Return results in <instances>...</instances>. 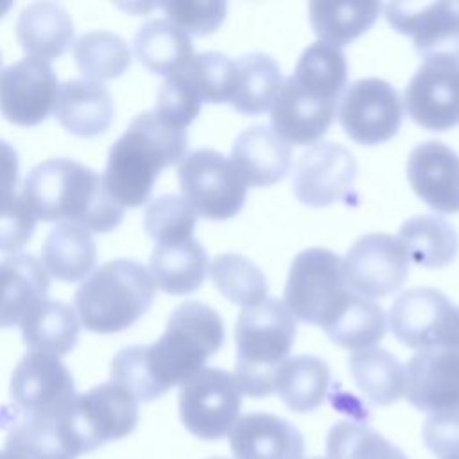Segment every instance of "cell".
<instances>
[{"instance_id": "bcb514c9", "label": "cell", "mask_w": 459, "mask_h": 459, "mask_svg": "<svg viewBox=\"0 0 459 459\" xmlns=\"http://www.w3.org/2000/svg\"><path fill=\"white\" fill-rule=\"evenodd\" d=\"M427 448L441 459H459V411L429 416L421 429Z\"/></svg>"}, {"instance_id": "52a82bcc", "label": "cell", "mask_w": 459, "mask_h": 459, "mask_svg": "<svg viewBox=\"0 0 459 459\" xmlns=\"http://www.w3.org/2000/svg\"><path fill=\"white\" fill-rule=\"evenodd\" d=\"M389 323L407 348L459 353V307L432 287L402 292L391 305Z\"/></svg>"}, {"instance_id": "6da1fadb", "label": "cell", "mask_w": 459, "mask_h": 459, "mask_svg": "<svg viewBox=\"0 0 459 459\" xmlns=\"http://www.w3.org/2000/svg\"><path fill=\"white\" fill-rule=\"evenodd\" d=\"M20 194L45 222H70L88 233H108L124 219V208L104 188L102 178L72 158H50L25 178Z\"/></svg>"}, {"instance_id": "e0dca14e", "label": "cell", "mask_w": 459, "mask_h": 459, "mask_svg": "<svg viewBox=\"0 0 459 459\" xmlns=\"http://www.w3.org/2000/svg\"><path fill=\"white\" fill-rule=\"evenodd\" d=\"M389 25L412 39L414 48L427 57H452L459 61V4H403L384 7Z\"/></svg>"}, {"instance_id": "2e32d148", "label": "cell", "mask_w": 459, "mask_h": 459, "mask_svg": "<svg viewBox=\"0 0 459 459\" xmlns=\"http://www.w3.org/2000/svg\"><path fill=\"white\" fill-rule=\"evenodd\" d=\"M355 176L357 161L344 145L317 142L299 156L292 190L303 204L321 208L346 199L353 190Z\"/></svg>"}, {"instance_id": "ffe728a7", "label": "cell", "mask_w": 459, "mask_h": 459, "mask_svg": "<svg viewBox=\"0 0 459 459\" xmlns=\"http://www.w3.org/2000/svg\"><path fill=\"white\" fill-rule=\"evenodd\" d=\"M335 111L337 102L310 93L290 75L281 82L273 100L271 129L285 143L308 145L328 131Z\"/></svg>"}, {"instance_id": "83f0119b", "label": "cell", "mask_w": 459, "mask_h": 459, "mask_svg": "<svg viewBox=\"0 0 459 459\" xmlns=\"http://www.w3.org/2000/svg\"><path fill=\"white\" fill-rule=\"evenodd\" d=\"M278 63L262 52H253L233 61V81L228 104L244 115H260L271 109L281 86Z\"/></svg>"}, {"instance_id": "ee69618b", "label": "cell", "mask_w": 459, "mask_h": 459, "mask_svg": "<svg viewBox=\"0 0 459 459\" xmlns=\"http://www.w3.org/2000/svg\"><path fill=\"white\" fill-rule=\"evenodd\" d=\"M201 99L186 75L178 70L165 79L158 91L156 111L176 127L186 129L201 111Z\"/></svg>"}, {"instance_id": "7a4b0ae2", "label": "cell", "mask_w": 459, "mask_h": 459, "mask_svg": "<svg viewBox=\"0 0 459 459\" xmlns=\"http://www.w3.org/2000/svg\"><path fill=\"white\" fill-rule=\"evenodd\" d=\"M186 129L176 127L156 109L136 115L111 145L100 176L109 197L122 208L147 203L160 172L185 158Z\"/></svg>"}, {"instance_id": "d4e9b609", "label": "cell", "mask_w": 459, "mask_h": 459, "mask_svg": "<svg viewBox=\"0 0 459 459\" xmlns=\"http://www.w3.org/2000/svg\"><path fill=\"white\" fill-rule=\"evenodd\" d=\"M56 118L72 134L91 138L102 134L113 120L109 90L91 79H70L57 88Z\"/></svg>"}, {"instance_id": "db71d44e", "label": "cell", "mask_w": 459, "mask_h": 459, "mask_svg": "<svg viewBox=\"0 0 459 459\" xmlns=\"http://www.w3.org/2000/svg\"><path fill=\"white\" fill-rule=\"evenodd\" d=\"M457 4H459V2H457Z\"/></svg>"}, {"instance_id": "4dcf8cb0", "label": "cell", "mask_w": 459, "mask_h": 459, "mask_svg": "<svg viewBox=\"0 0 459 459\" xmlns=\"http://www.w3.org/2000/svg\"><path fill=\"white\" fill-rule=\"evenodd\" d=\"M396 238L407 258L423 267H445L459 251L457 231L439 215L423 213L407 219Z\"/></svg>"}, {"instance_id": "c3c4849f", "label": "cell", "mask_w": 459, "mask_h": 459, "mask_svg": "<svg viewBox=\"0 0 459 459\" xmlns=\"http://www.w3.org/2000/svg\"><path fill=\"white\" fill-rule=\"evenodd\" d=\"M13 7V2H0V18Z\"/></svg>"}, {"instance_id": "d590c367", "label": "cell", "mask_w": 459, "mask_h": 459, "mask_svg": "<svg viewBox=\"0 0 459 459\" xmlns=\"http://www.w3.org/2000/svg\"><path fill=\"white\" fill-rule=\"evenodd\" d=\"M382 11L380 4L310 2L308 16L321 41L342 47L368 32Z\"/></svg>"}, {"instance_id": "9a60e30c", "label": "cell", "mask_w": 459, "mask_h": 459, "mask_svg": "<svg viewBox=\"0 0 459 459\" xmlns=\"http://www.w3.org/2000/svg\"><path fill=\"white\" fill-rule=\"evenodd\" d=\"M57 77L48 61L23 57L0 70V115L30 127L48 118L56 106Z\"/></svg>"}, {"instance_id": "4316f807", "label": "cell", "mask_w": 459, "mask_h": 459, "mask_svg": "<svg viewBox=\"0 0 459 459\" xmlns=\"http://www.w3.org/2000/svg\"><path fill=\"white\" fill-rule=\"evenodd\" d=\"M149 273L163 292L183 296L197 290L208 273L204 247L192 237L181 242L156 244L149 262Z\"/></svg>"}, {"instance_id": "8d00e7d4", "label": "cell", "mask_w": 459, "mask_h": 459, "mask_svg": "<svg viewBox=\"0 0 459 459\" xmlns=\"http://www.w3.org/2000/svg\"><path fill=\"white\" fill-rule=\"evenodd\" d=\"M326 335L339 346L348 350L371 348L384 339L387 330L384 308L366 298L351 296L348 298L337 317L323 328Z\"/></svg>"}, {"instance_id": "44dd1931", "label": "cell", "mask_w": 459, "mask_h": 459, "mask_svg": "<svg viewBox=\"0 0 459 459\" xmlns=\"http://www.w3.org/2000/svg\"><path fill=\"white\" fill-rule=\"evenodd\" d=\"M414 194L439 213L459 212V154L437 140L416 145L407 160Z\"/></svg>"}, {"instance_id": "8fae6325", "label": "cell", "mask_w": 459, "mask_h": 459, "mask_svg": "<svg viewBox=\"0 0 459 459\" xmlns=\"http://www.w3.org/2000/svg\"><path fill=\"white\" fill-rule=\"evenodd\" d=\"M341 269L350 292L373 299L403 285L409 274V258L396 237L369 233L351 244L341 260Z\"/></svg>"}, {"instance_id": "d6a6232c", "label": "cell", "mask_w": 459, "mask_h": 459, "mask_svg": "<svg viewBox=\"0 0 459 459\" xmlns=\"http://www.w3.org/2000/svg\"><path fill=\"white\" fill-rule=\"evenodd\" d=\"M134 54L138 61L158 75H172L195 54L190 36L169 20H149L134 34Z\"/></svg>"}, {"instance_id": "7402d4cb", "label": "cell", "mask_w": 459, "mask_h": 459, "mask_svg": "<svg viewBox=\"0 0 459 459\" xmlns=\"http://www.w3.org/2000/svg\"><path fill=\"white\" fill-rule=\"evenodd\" d=\"M235 459H303L305 439L287 420L269 412H249L230 429Z\"/></svg>"}, {"instance_id": "ac0fdd59", "label": "cell", "mask_w": 459, "mask_h": 459, "mask_svg": "<svg viewBox=\"0 0 459 459\" xmlns=\"http://www.w3.org/2000/svg\"><path fill=\"white\" fill-rule=\"evenodd\" d=\"M70 409L59 416H25L2 407L0 427L7 429L4 450L20 459H77L82 450L70 427Z\"/></svg>"}, {"instance_id": "f5cc1de1", "label": "cell", "mask_w": 459, "mask_h": 459, "mask_svg": "<svg viewBox=\"0 0 459 459\" xmlns=\"http://www.w3.org/2000/svg\"><path fill=\"white\" fill-rule=\"evenodd\" d=\"M312 459H321V457H312Z\"/></svg>"}, {"instance_id": "1f68e13d", "label": "cell", "mask_w": 459, "mask_h": 459, "mask_svg": "<svg viewBox=\"0 0 459 459\" xmlns=\"http://www.w3.org/2000/svg\"><path fill=\"white\" fill-rule=\"evenodd\" d=\"M43 265L56 280L77 281L97 262V246L91 233L70 222H57L43 244Z\"/></svg>"}, {"instance_id": "60d3db41", "label": "cell", "mask_w": 459, "mask_h": 459, "mask_svg": "<svg viewBox=\"0 0 459 459\" xmlns=\"http://www.w3.org/2000/svg\"><path fill=\"white\" fill-rule=\"evenodd\" d=\"M197 212L181 195L167 194L147 204L143 228L156 244H170L192 238Z\"/></svg>"}, {"instance_id": "7dc6e473", "label": "cell", "mask_w": 459, "mask_h": 459, "mask_svg": "<svg viewBox=\"0 0 459 459\" xmlns=\"http://www.w3.org/2000/svg\"><path fill=\"white\" fill-rule=\"evenodd\" d=\"M18 167H20L18 152L14 151L13 145L0 140V201L18 194L16 192L18 179H20Z\"/></svg>"}, {"instance_id": "836d02e7", "label": "cell", "mask_w": 459, "mask_h": 459, "mask_svg": "<svg viewBox=\"0 0 459 459\" xmlns=\"http://www.w3.org/2000/svg\"><path fill=\"white\" fill-rule=\"evenodd\" d=\"M355 385L377 405H391L405 394V368L382 348L357 350L348 359Z\"/></svg>"}, {"instance_id": "f35d334b", "label": "cell", "mask_w": 459, "mask_h": 459, "mask_svg": "<svg viewBox=\"0 0 459 459\" xmlns=\"http://www.w3.org/2000/svg\"><path fill=\"white\" fill-rule=\"evenodd\" d=\"M210 274L217 290L235 305L246 308L267 298L264 273L242 255L224 253L215 256Z\"/></svg>"}, {"instance_id": "7c38bea8", "label": "cell", "mask_w": 459, "mask_h": 459, "mask_svg": "<svg viewBox=\"0 0 459 459\" xmlns=\"http://www.w3.org/2000/svg\"><path fill=\"white\" fill-rule=\"evenodd\" d=\"M337 115L351 140L362 145H377L398 133L403 109L393 84L378 77H368L346 88Z\"/></svg>"}, {"instance_id": "277c9868", "label": "cell", "mask_w": 459, "mask_h": 459, "mask_svg": "<svg viewBox=\"0 0 459 459\" xmlns=\"http://www.w3.org/2000/svg\"><path fill=\"white\" fill-rule=\"evenodd\" d=\"M156 285L145 265L117 258L97 267L75 290V310L82 326L95 333H115L133 326L152 305Z\"/></svg>"}, {"instance_id": "30bf717a", "label": "cell", "mask_w": 459, "mask_h": 459, "mask_svg": "<svg viewBox=\"0 0 459 459\" xmlns=\"http://www.w3.org/2000/svg\"><path fill=\"white\" fill-rule=\"evenodd\" d=\"M136 425L138 400L115 382L77 394L70 409V427L82 454L129 436Z\"/></svg>"}, {"instance_id": "681fc988", "label": "cell", "mask_w": 459, "mask_h": 459, "mask_svg": "<svg viewBox=\"0 0 459 459\" xmlns=\"http://www.w3.org/2000/svg\"><path fill=\"white\" fill-rule=\"evenodd\" d=\"M0 459H20V457H16V455H13V454L2 450V452H0Z\"/></svg>"}, {"instance_id": "cb8c5ba5", "label": "cell", "mask_w": 459, "mask_h": 459, "mask_svg": "<svg viewBox=\"0 0 459 459\" xmlns=\"http://www.w3.org/2000/svg\"><path fill=\"white\" fill-rule=\"evenodd\" d=\"M230 161L246 186H269L287 176L292 151L271 127L253 126L233 142Z\"/></svg>"}, {"instance_id": "b9f144b4", "label": "cell", "mask_w": 459, "mask_h": 459, "mask_svg": "<svg viewBox=\"0 0 459 459\" xmlns=\"http://www.w3.org/2000/svg\"><path fill=\"white\" fill-rule=\"evenodd\" d=\"M181 72L186 75L201 102H228L233 81V61L221 52L195 54Z\"/></svg>"}, {"instance_id": "f907efd6", "label": "cell", "mask_w": 459, "mask_h": 459, "mask_svg": "<svg viewBox=\"0 0 459 459\" xmlns=\"http://www.w3.org/2000/svg\"><path fill=\"white\" fill-rule=\"evenodd\" d=\"M210 459H226V457H210Z\"/></svg>"}, {"instance_id": "e575fe53", "label": "cell", "mask_w": 459, "mask_h": 459, "mask_svg": "<svg viewBox=\"0 0 459 459\" xmlns=\"http://www.w3.org/2000/svg\"><path fill=\"white\" fill-rule=\"evenodd\" d=\"M292 79L310 93L337 102L348 79V61L342 48L328 41H314L303 50Z\"/></svg>"}, {"instance_id": "d6986e66", "label": "cell", "mask_w": 459, "mask_h": 459, "mask_svg": "<svg viewBox=\"0 0 459 459\" xmlns=\"http://www.w3.org/2000/svg\"><path fill=\"white\" fill-rule=\"evenodd\" d=\"M405 396L420 411H459V353L421 350L405 366Z\"/></svg>"}, {"instance_id": "5b68a950", "label": "cell", "mask_w": 459, "mask_h": 459, "mask_svg": "<svg viewBox=\"0 0 459 459\" xmlns=\"http://www.w3.org/2000/svg\"><path fill=\"white\" fill-rule=\"evenodd\" d=\"M296 339V321L289 308L274 299L242 308L235 325V378L242 394L269 396L278 366L289 359Z\"/></svg>"}, {"instance_id": "816d5d0a", "label": "cell", "mask_w": 459, "mask_h": 459, "mask_svg": "<svg viewBox=\"0 0 459 459\" xmlns=\"http://www.w3.org/2000/svg\"><path fill=\"white\" fill-rule=\"evenodd\" d=\"M0 66H2V54H0Z\"/></svg>"}, {"instance_id": "9c48e42d", "label": "cell", "mask_w": 459, "mask_h": 459, "mask_svg": "<svg viewBox=\"0 0 459 459\" xmlns=\"http://www.w3.org/2000/svg\"><path fill=\"white\" fill-rule=\"evenodd\" d=\"M179 418L201 439H221L238 420L242 389L226 369L203 368L179 391Z\"/></svg>"}, {"instance_id": "f546056e", "label": "cell", "mask_w": 459, "mask_h": 459, "mask_svg": "<svg viewBox=\"0 0 459 459\" xmlns=\"http://www.w3.org/2000/svg\"><path fill=\"white\" fill-rule=\"evenodd\" d=\"M22 337L32 353L66 355L77 342L79 321L75 310L54 299L41 301L23 321Z\"/></svg>"}, {"instance_id": "ba28073f", "label": "cell", "mask_w": 459, "mask_h": 459, "mask_svg": "<svg viewBox=\"0 0 459 459\" xmlns=\"http://www.w3.org/2000/svg\"><path fill=\"white\" fill-rule=\"evenodd\" d=\"M178 179L183 197L204 219H231L246 203V183L230 158L219 151L195 149L188 152L179 161Z\"/></svg>"}, {"instance_id": "5bb4252c", "label": "cell", "mask_w": 459, "mask_h": 459, "mask_svg": "<svg viewBox=\"0 0 459 459\" xmlns=\"http://www.w3.org/2000/svg\"><path fill=\"white\" fill-rule=\"evenodd\" d=\"M75 396L72 373L57 357L29 351L13 371L11 398L25 416L65 414Z\"/></svg>"}, {"instance_id": "4fadbf2b", "label": "cell", "mask_w": 459, "mask_h": 459, "mask_svg": "<svg viewBox=\"0 0 459 459\" xmlns=\"http://www.w3.org/2000/svg\"><path fill=\"white\" fill-rule=\"evenodd\" d=\"M409 117L429 131H446L459 124V61L427 57L405 86Z\"/></svg>"}, {"instance_id": "484cf974", "label": "cell", "mask_w": 459, "mask_h": 459, "mask_svg": "<svg viewBox=\"0 0 459 459\" xmlns=\"http://www.w3.org/2000/svg\"><path fill=\"white\" fill-rule=\"evenodd\" d=\"M16 38L30 57L50 61L70 48L74 22L61 5L34 2L22 9L16 22Z\"/></svg>"}, {"instance_id": "f6af8a7d", "label": "cell", "mask_w": 459, "mask_h": 459, "mask_svg": "<svg viewBox=\"0 0 459 459\" xmlns=\"http://www.w3.org/2000/svg\"><path fill=\"white\" fill-rule=\"evenodd\" d=\"M36 215L22 194L0 201V251L13 253L23 247L34 233Z\"/></svg>"}, {"instance_id": "3957f363", "label": "cell", "mask_w": 459, "mask_h": 459, "mask_svg": "<svg viewBox=\"0 0 459 459\" xmlns=\"http://www.w3.org/2000/svg\"><path fill=\"white\" fill-rule=\"evenodd\" d=\"M224 342V323L215 308L201 301H185L170 314L161 337L143 346L147 369L165 394L199 373Z\"/></svg>"}, {"instance_id": "74e56055", "label": "cell", "mask_w": 459, "mask_h": 459, "mask_svg": "<svg viewBox=\"0 0 459 459\" xmlns=\"http://www.w3.org/2000/svg\"><path fill=\"white\" fill-rule=\"evenodd\" d=\"M77 68L91 81L122 75L131 65V50L124 38L108 30H91L74 43Z\"/></svg>"}, {"instance_id": "ab89813d", "label": "cell", "mask_w": 459, "mask_h": 459, "mask_svg": "<svg viewBox=\"0 0 459 459\" xmlns=\"http://www.w3.org/2000/svg\"><path fill=\"white\" fill-rule=\"evenodd\" d=\"M326 459H407L375 429L357 421H337L326 437Z\"/></svg>"}, {"instance_id": "8992f818", "label": "cell", "mask_w": 459, "mask_h": 459, "mask_svg": "<svg viewBox=\"0 0 459 459\" xmlns=\"http://www.w3.org/2000/svg\"><path fill=\"white\" fill-rule=\"evenodd\" d=\"M351 292L344 285L341 258L326 247H308L290 264L283 305L301 323L328 326Z\"/></svg>"}, {"instance_id": "7bdbcfd3", "label": "cell", "mask_w": 459, "mask_h": 459, "mask_svg": "<svg viewBox=\"0 0 459 459\" xmlns=\"http://www.w3.org/2000/svg\"><path fill=\"white\" fill-rule=\"evenodd\" d=\"M167 20L188 36H206L219 29L226 16V2L221 0H170L158 4Z\"/></svg>"}, {"instance_id": "603a6c76", "label": "cell", "mask_w": 459, "mask_h": 459, "mask_svg": "<svg viewBox=\"0 0 459 459\" xmlns=\"http://www.w3.org/2000/svg\"><path fill=\"white\" fill-rule=\"evenodd\" d=\"M48 273L41 260L18 253L0 260V328H13L47 299Z\"/></svg>"}, {"instance_id": "f1b7e54d", "label": "cell", "mask_w": 459, "mask_h": 459, "mask_svg": "<svg viewBox=\"0 0 459 459\" xmlns=\"http://www.w3.org/2000/svg\"><path fill=\"white\" fill-rule=\"evenodd\" d=\"M330 368L314 355H296L285 359L273 380V389L281 402L294 412L317 409L328 391Z\"/></svg>"}]
</instances>
